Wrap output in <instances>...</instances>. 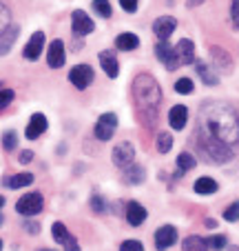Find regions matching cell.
I'll return each mask as SVG.
<instances>
[{
	"label": "cell",
	"mask_w": 239,
	"mask_h": 251,
	"mask_svg": "<svg viewBox=\"0 0 239 251\" xmlns=\"http://www.w3.org/2000/svg\"><path fill=\"white\" fill-rule=\"evenodd\" d=\"M122 180L127 182V185H131V187L142 185V182L146 180V169H144L142 165H135V162H131L129 167H124Z\"/></svg>",
	"instance_id": "16"
},
{
	"label": "cell",
	"mask_w": 239,
	"mask_h": 251,
	"mask_svg": "<svg viewBox=\"0 0 239 251\" xmlns=\"http://www.w3.org/2000/svg\"><path fill=\"white\" fill-rule=\"evenodd\" d=\"M195 194L199 196H208V194H215L217 191V180H213V178H208V176H202V178H197L195 180Z\"/></svg>",
	"instance_id": "22"
},
{
	"label": "cell",
	"mask_w": 239,
	"mask_h": 251,
	"mask_svg": "<svg viewBox=\"0 0 239 251\" xmlns=\"http://www.w3.org/2000/svg\"><path fill=\"white\" fill-rule=\"evenodd\" d=\"M40 251H51V249H40Z\"/></svg>",
	"instance_id": "48"
},
{
	"label": "cell",
	"mask_w": 239,
	"mask_h": 251,
	"mask_svg": "<svg viewBox=\"0 0 239 251\" xmlns=\"http://www.w3.org/2000/svg\"><path fill=\"white\" fill-rule=\"evenodd\" d=\"M188 123V109L184 104H175L173 109L169 111V125L175 129V131H182Z\"/></svg>",
	"instance_id": "19"
},
{
	"label": "cell",
	"mask_w": 239,
	"mask_h": 251,
	"mask_svg": "<svg viewBox=\"0 0 239 251\" xmlns=\"http://www.w3.org/2000/svg\"><path fill=\"white\" fill-rule=\"evenodd\" d=\"M195 69H197V74H199V78L204 80V85H208V87H215L217 82H219V76H217L215 71H211L208 69V65L206 62H197L195 60Z\"/></svg>",
	"instance_id": "23"
},
{
	"label": "cell",
	"mask_w": 239,
	"mask_h": 251,
	"mask_svg": "<svg viewBox=\"0 0 239 251\" xmlns=\"http://www.w3.org/2000/svg\"><path fill=\"white\" fill-rule=\"evenodd\" d=\"M155 149H157L159 153H169L171 149H173V136H171V133H159Z\"/></svg>",
	"instance_id": "27"
},
{
	"label": "cell",
	"mask_w": 239,
	"mask_h": 251,
	"mask_svg": "<svg viewBox=\"0 0 239 251\" xmlns=\"http://www.w3.org/2000/svg\"><path fill=\"white\" fill-rule=\"evenodd\" d=\"M211 56H213V60H217L221 65V69H233V62H230V58L226 56V51L224 49H219V47H213L211 49Z\"/></svg>",
	"instance_id": "26"
},
{
	"label": "cell",
	"mask_w": 239,
	"mask_h": 251,
	"mask_svg": "<svg viewBox=\"0 0 239 251\" xmlns=\"http://www.w3.org/2000/svg\"><path fill=\"white\" fill-rule=\"evenodd\" d=\"M146 209L142 207L140 202H135V200H131V202L127 204V220H129V225L131 227H140V225H144L146 223Z\"/></svg>",
	"instance_id": "18"
},
{
	"label": "cell",
	"mask_w": 239,
	"mask_h": 251,
	"mask_svg": "<svg viewBox=\"0 0 239 251\" xmlns=\"http://www.w3.org/2000/svg\"><path fill=\"white\" fill-rule=\"evenodd\" d=\"M224 220H228V223H237V220H239V200H237V202H233L230 207H226Z\"/></svg>",
	"instance_id": "34"
},
{
	"label": "cell",
	"mask_w": 239,
	"mask_h": 251,
	"mask_svg": "<svg viewBox=\"0 0 239 251\" xmlns=\"http://www.w3.org/2000/svg\"><path fill=\"white\" fill-rule=\"evenodd\" d=\"M66 60V53H65V43L62 40H53L49 45V51H47V65L51 69H60Z\"/></svg>",
	"instance_id": "12"
},
{
	"label": "cell",
	"mask_w": 239,
	"mask_h": 251,
	"mask_svg": "<svg viewBox=\"0 0 239 251\" xmlns=\"http://www.w3.org/2000/svg\"><path fill=\"white\" fill-rule=\"evenodd\" d=\"M0 251H2V240H0Z\"/></svg>",
	"instance_id": "47"
},
{
	"label": "cell",
	"mask_w": 239,
	"mask_h": 251,
	"mask_svg": "<svg viewBox=\"0 0 239 251\" xmlns=\"http://www.w3.org/2000/svg\"><path fill=\"white\" fill-rule=\"evenodd\" d=\"M9 20H11L9 9H7L2 2H0V36H2V33H5V29L9 27Z\"/></svg>",
	"instance_id": "35"
},
{
	"label": "cell",
	"mask_w": 239,
	"mask_h": 251,
	"mask_svg": "<svg viewBox=\"0 0 239 251\" xmlns=\"http://www.w3.org/2000/svg\"><path fill=\"white\" fill-rule=\"evenodd\" d=\"M100 67L104 69V74H107L109 78H117V74H120V62H117V56L113 51H100Z\"/></svg>",
	"instance_id": "17"
},
{
	"label": "cell",
	"mask_w": 239,
	"mask_h": 251,
	"mask_svg": "<svg viewBox=\"0 0 239 251\" xmlns=\"http://www.w3.org/2000/svg\"><path fill=\"white\" fill-rule=\"evenodd\" d=\"M155 56H157L159 62H164V67L169 71H175L179 67V60H177V53H175V47H171L169 40H159L155 45Z\"/></svg>",
	"instance_id": "5"
},
{
	"label": "cell",
	"mask_w": 239,
	"mask_h": 251,
	"mask_svg": "<svg viewBox=\"0 0 239 251\" xmlns=\"http://www.w3.org/2000/svg\"><path fill=\"white\" fill-rule=\"evenodd\" d=\"M71 25H73V33L75 36H89L91 31L95 29V23L89 18V14L82 9H75L73 14H71Z\"/></svg>",
	"instance_id": "6"
},
{
	"label": "cell",
	"mask_w": 239,
	"mask_h": 251,
	"mask_svg": "<svg viewBox=\"0 0 239 251\" xmlns=\"http://www.w3.org/2000/svg\"><path fill=\"white\" fill-rule=\"evenodd\" d=\"M230 18H233V25L239 29V0H233L230 5Z\"/></svg>",
	"instance_id": "39"
},
{
	"label": "cell",
	"mask_w": 239,
	"mask_h": 251,
	"mask_svg": "<svg viewBox=\"0 0 239 251\" xmlns=\"http://www.w3.org/2000/svg\"><path fill=\"white\" fill-rule=\"evenodd\" d=\"M16 145H18V131L9 129V131L2 133V147H5V151H14Z\"/></svg>",
	"instance_id": "29"
},
{
	"label": "cell",
	"mask_w": 239,
	"mask_h": 251,
	"mask_svg": "<svg viewBox=\"0 0 239 251\" xmlns=\"http://www.w3.org/2000/svg\"><path fill=\"white\" fill-rule=\"evenodd\" d=\"M14 96H16L14 89H2V91H0V111L14 102Z\"/></svg>",
	"instance_id": "36"
},
{
	"label": "cell",
	"mask_w": 239,
	"mask_h": 251,
	"mask_svg": "<svg viewBox=\"0 0 239 251\" xmlns=\"http://www.w3.org/2000/svg\"><path fill=\"white\" fill-rule=\"evenodd\" d=\"M182 251H208V242L202 236H188L182 242Z\"/></svg>",
	"instance_id": "25"
},
{
	"label": "cell",
	"mask_w": 239,
	"mask_h": 251,
	"mask_svg": "<svg viewBox=\"0 0 239 251\" xmlns=\"http://www.w3.org/2000/svg\"><path fill=\"white\" fill-rule=\"evenodd\" d=\"M31 160H33V151H22L20 153V162H22V165H29Z\"/></svg>",
	"instance_id": "40"
},
{
	"label": "cell",
	"mask_w": 239,
	"mask_h": 251,
	"mask_svg": "<svg viewBox=\"0 0 239 251\" xmlns=\"http://www.w3.org/2000/svg\"><path fill=\"white\" fill-rule=\"evenodd\" d=\"M206 242H208V249H213V251H224L226 247H228L226 236H211Z\"/></svg>",
	"instance_id": "31"
},
{
	"label": "cell",
	"mask_w": 239,
	"mask_h": 251,
	"mask_svg": "<svg viewBox=\"0 0 239 251\" xmlns=\"http://www.w3.org/2000/svg\"><path fill=\"white\" fill-rule=\"evenodd\" d=\"M69 82L78 89H87L93 82V69L89 65H75L69 74Z\"/></svg>",
	"instance_id": "7"
},
{
	"label": "cell",
	"mask_w": 239,
	"mask_h": 251,
	"mask_svg": "<svg viewBox=\"0 0 239 251\" xmlns=\"http://www.w3.org/2000/svg\"><path fill=\"white\" fill-rule=\"evenodd\" d=\"M43 47H44V33L43 31H36L29 38V43H27V47H24V51H22V56L27 58V60H38L40 58V53H43Z\"/></svg>",
	"instance_id": "14"
},
{
	"label": "cell",
	"mask_w": 239,
	"mask_h": 251,
	"mask_svg": "<svg viewBox=\"0 0 239 251\" xmlns=\"http://www.w3.org/2000/svg\"><path fill=\"white\" fill-rule=\"evenodd\" d=\"M133 96H135V102L140 107L142 116L149 123H153L155 116H157V107L162 102V87L149 74H140L133 80Z\"/></svg>",
	"instance_id": "2"
},
{
	"label": "cell",
	"mask_w": 239,
	"mask_h": 251,
	"mask_svg": "<svg viewBox=\"0 0 239 251\" xmlns=\"http://www.w3.org/2000/svg\"><path fill=\"white\" fill-rule=\"evenodd\" d=\"M197 145L217 165L233 160L239 145V116L226 102H206L197 116Z\"/></svg>",
	"instance_id": "1"
},
{
	"label": "cell",
	"mask_w": 239,
	"mask_h": 251,
	"mask_svg": "<svg viewBox=\"0 0 239 251\" xmlns=\"http://www.w3.org/2000/svg\"><path fill=\"white\" fill-rule=\"evenodd\" d=\"M24 229H27L29 233H38V231H40V225H38V223H27V225H24Z\"/></svg>",
	"instance_id": "41"
},
{
	"label": "cell",
	"mask_w": 239,
	"mask_h": 251,
	"mask_svg": "<svg viewBox=\"0 0 239 251\" xmlns=\"http://www.w3.org/2000/svg\"><path fill=\"white\" fill-rule=\"evenodd\" d=\"M51 236H53V240L60 242V245L65 247V251H80L78 240H75V238L71 236L69 229H66L62 223H53V227H51Z\"/></svg>",
	"instance_id": "8"
},
{
	"label": "cell",
	"mask_w": 239,
	"mask_h": 251,
	"mask_svg": "<svg viewBox=\"0 0 239 251\" xmlns=\"http://www.w3.org/2000/svg\"><path fill=\"white\" fill-rule=\"evenodd\" d=\"M47 127H49V123H47V118H44V114H33L31 118H29L24 136H27L29 140H38V138L47 131Z\"/></svg>",
	"instance_id": "13"
},
{
	"label": "cell",
	"mask_w": 239,
	"mask_h": 251,
	"mask_svg": "<svg viewBox=\"0 0 239 251\" xmlns=\"http://www.w3.org/2000/svg\"><path fill=\"white\" fill-rule=\"evenodd\" d=\"M133 158H135V149H133L131 142H120V145H115V149H113V165L115 167L124 169V167H129L133 162Z\"/></svg>",
	"instance_id": "10"
},
{
	"label": "cell",
	"mask_w": 239,
	"mask_h": 251,
	"mask_svg": "<svg viewBox=\"0 0 239 251\" xmlns=\"http://www.w3.org/2000/svg\"><path fill=\"white\" fill-rule=\"evenodd\" d=\"M155 249L157 251H164L169 249V247H173L175 242H177V229L173 227V225H164V227H159L157 231H155Z\"/></svg>",
	"instance_id": "9"
},
{
	"label": "cell",
	"mask_w": 239,
	"mask_h": 251,
	"mask_svg": "<svg viewBox=\"0 0 239 251\" xmlns=\"http://www.w3.org/2000/svg\"><path fill=\"white\" fill-rule=\"evenodd\" d=\"M175 53H177L179 65H195V43L188 38H182L175 47Z\"/></svg>",
	"instance_id": "15"
},
{
	"label": "cell",
	"mask_w": 239,
	"mask_h": 251,
	"mask_svg": "<svg viewBox=\"0 0 239 251\" xmlns=\"http://www.w3.org/2000/svg\"><path fill=\"white\" fill-rule=\"evenodd\" d=\"M43 207H44L43 194L31 191V194H24L22 198L18 200V204H16V211H18L20 216H27V218H31V216H36V213L43 211Z\"/></svg>",
	"instance_id": "3"
},
{
	"label": "cell",
	"mask_w": 239,
	"mask_h": 251,
	"mask_svg": "<svg viewBox=\"0 0 239 251\" xmlns=\"http://www.w3.org/2000/svg\"><path fill=\"white\" fill-rule=\"evenodd\" d=\"M195 165H197V162H195V158H193L191 153L184 151V153H179V156H177V169L179 171H188V169H193Z\"/></svg>",
	"instance_id": "30"
},
{
	"label": "cell",
	"mask_w": 239,
	"mask_h": 251,
	"mask_svg": "<svg viewBox=\"0 0 239 251\" xmlns=\"http://www.w3.org/2000/svg\"><path fill=\"white\" fill-rule=\"evenodd\" d=\"M137 45H140V38L131 31H124L115 38V47L120 51H133V49H137Z\"/></svg>",
	"instance_id": "20"
},
{
	"label": "cell",
	"mask_w": 239,
	"mask_h": 251,
	"mask_svg": "<svg viewBox=\"0 0 239 251\" xmlns=\"http://www.w3.org/2000/svg\"><path fill=\"white\" fill-rule=\"evenodd\" d=\"M18 31H20V29L14 27V25H9V27L5 29V33L0 36V56H5V53L11 49V45H14L16 36H18Z\"/></svg>",
	"instance_id": "24"
},
{
	"label": "cell",
	"mask_w": 239,
	"mask_h": 251,
	"mask_svg": "<svg viewBox=\"0 0 239 251\" xmlns=\"http://www.w3.org/2000/svg\"><path fill=\"white\" fill-rule=\"evenodd\" d=\"M2 223H5V216H2V213H0V225H2Z\"/></svg>",
	"instance_id": "46"
},
{
	"label": "cell",
	"mask_w": 239,
	"mask_h": 251,
	"mask_svg": "<svg viewBox=\"0 0 239 251\" xmlns=\"http://www.w3.org/2000/svg\"><path fill=\"white\" fill-rule=\"evenodd\" d=\"M137 2H140V0H120V7H122L127 14H135V11H137Z\"/></svg>",
	"instance_id": "38"
},
{
	"label": "cell",
	"mask_w": 239,
	"mask_h": 251,
	"mask_svg": "<svg viewBox=\"0 0 239 251\" xmlns=\"http://www.w3.org/2000/svg\"><path fill=\"white\" fill-rule=\"evenodd\" d=\"M120 251H144V245L140 240H124L120 245Z\"/></svg>",
	"instance_id": "37"
},
{
	"label": "cell",
	"mask_w": 239,
	"mask_h": 251,
	"mask_svg": "<svg viewBox=\"0 0 239 251\" xmlns=\"http://www.w3.org/2000/svg\"><path fill=\"white\" fill-rule=\"evenodd\" d=\"M204 0H186V5L188 7H197V5H202Z\"/></svg>",
	"instance_id": "43"
},
{
	"label": "cell",
	"mask_w": 239,
	"mask_h": 251,
	"mask_svg": "<svg viewBox=\"0 0 239 251\" xmlns=\"http://www.w3.org/2000/svg\"><path fill=\"white\" fill-rule=\"evenodd\" d=\"M204 225H206L208 229H215V227H217V220H213V218H206V220H204Z\"/></svg>",
	"instance_id": "42"
},
{
	"label": "cell",
	"mask_w": 239,
	"mask_h": 251,
	"mask_svg": "<svg viewBox=\"0 0 239 251\" xmlns=\"http://www.w3.org/2000/svg\"><path fill=\"white\" fill-rule=\"evenodd\" d=\"M193 89H195V85H193L191 78H179V80L175 82V91H177V94H182V96H188Z\"/></svg>",
	"instance_id": "32"
},
{
	"label": "cell",
	"mask_w": 239,
	"mask_h": 251,
	"mask_svg": "<svg viewBox=\"0 0 239 251\" xmlns=\"http://www.w3.org/2000/svg\"><path fill=\"white\" fill-rule=\"evenodd\" d=\"M33 182V174H16V176H9L2 180V185L7 189H22V187H29Z\"/></svg>",
	"instance_id": "21"
},
{
	"label": "cell",
	"mask_w": 239,
	"mask_h": 251,
	"mask_svg": "<svg viewBox=\"0 0 239 251\" xmlns=\"http://www.w3.org/2000/svg\"><path fill=\"white\" fill-rule=\"evenodd\" d=\"M230 251H239V247H237V245H233V247H230Z\"/></svg>",
	"instance_id": "45"
},
{
	"label": "cell",
	"mask_w": 239,
	"mask_h": 251,
	"mask_svg": "<svg viewBox=\"0 0 239 251\" xmlns=\"http://www.w3.org/2000/svg\"><path fill=\"white\" fill-rule=\"evenodd\" d=\"M91 209H93V213H104L107 211V198H102V196H91Z\"/></svg>",
	"instance_id": "33"
},
{
	"label": "cell",
	"mask_w": 239,
	"mask_h": 251,
	"mask_svg": "<svg viewBox=\"0 0 239 251\" xmlns=\"http://www.w3.org/2000/svg\"><path fill=\"white\" fill-rule=\"evenodd\" d=\"M115 129H117V116L113 114V111H107V114H102L98 118V123H95V138L107 142L113 138Z\"/></svg>",
	"instance_id": "4"
},
{
	"label": "cell",
	"mask_w": 239,
	"mask_h": 251,
	"mask_svg": "<svg viewBox=\"0 0 239 251\" xmlns=\"http://www.w3.org/2000/svg\"><path fill=\"white\" fill-rule=\"evenodd\" d=\"M175 29H177V20H175L173 16H159L153 23V33L159 40H169V36Z\"/></svg>",
	"instance_id": "11"
},
{
	"label": "cell",
	"mask_w": 239,
	"mask_h": 251,
	"mask_svg": "<svg viewBox=\"0 0 239 251\" xmlns=\"http://www.w3.org/2000/svg\"><path fill=\"white\" fill-rule=\"evenodd\" d=\"M5 207V198H2V196H0V209Z\"/></svg>",
	"instance_id": "44"
},
{
	"label": "cell",
	"mask_w": 239,
	"mask_h": 251,
	"mask_svg": "<svg viewBox=\"0 0 239 251\" xmlns=\"http://www.w3.org/2000/svg\"><path fill=\"white\" fill-rule=\"evenodd\" d=\"M93 9L100 18H111L113 9H111V2L109 0H93Z\"/></svg>",
	"instance_id": "28"
}]
</instances>
